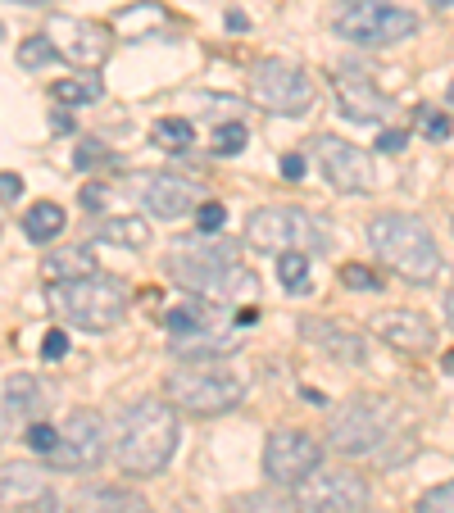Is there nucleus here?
Here are the masks:
<instances>
[{
    "label": "nucleus",
    "instance_id": "17",
    "mask_svg": "<svg viewBox=\"0 0 454 513\" xmlns=\"http://www.w3.org/2000/svg\"><path fill=\"white\" fill-rule=\"evenodd\" d=\"M336 105L355 123H382L386 119V96L368 78H336Z\"/></svg>",
    "mask_w": 454,
    "mask_h": 513
},
{
    "label": "nucleus",
    "instance_id": "38",
    "mask_svg": "<svg viewBox=\"0 0 454 513\" xmlns=\"http://www.w3.org/2000/svg\"><path fill=\"white\" fill-rule=\"evenodd\" d=\"M423 128H427V137H432V141L450 137V119H445V114H436V109H427V114H423Z\"/></svg>",
    "mask_w": 454,
    "mask_h": 513
},
{
    "label": "nucleus",
    "instance_id": "21",
    "mask_svg": "<svg viewBox=\"0 0 454 513\" xmlns=\"http://www.w3.org/2000/svg\"><path fill=\"white\" fill-rule=\"evenodd\" d=\"M0 495H5V504H28V500H41L46 491V473L32 464H5V473H0Z\"/></svg>",
    "mask_w": 454,
    "mask_h": 513
},
{
    "label": "nucleus",
    "instance_id": "30",
    "mask_svg": "<svg viewBox=\"0 0 454 513\" xmlns=\"http://www.w3.org/2000/svg\"><path fill=\"white\" fill-rule=\"evenodd\" d=\"M209 323V305H200V300H191V305H178V309H168L164 314V332L168 336H187L196 332V327Z\"/></svg>",
    "mask_w": 454,
    "mask_h": 513
},
{
    "label": "nucleus",
    "instance_id": "39",
    "mask_svg": "<svg viewBox=\"0 0 454 513\" xmlns=\"http://www.w3.org/2000/svg\"><path fill=\"white\" fill-rule=\"evenodd\" d=\"M405 146H409V132H400V128H386L377 137V150H386V155H395V150H405Z\"/></svg>",
    "mask_w": 454,
    "mask_h": 513
},
{
    "label": "nucleus",
    "instance_id": "28",
    "mask_svg": "<svg viewBox=\"0 0 454 513\" xmlns=\"http://www.w3.org/2000/svg\"><path fill=\"white\" fill-rule=\"evenodd\" d=\"M277 277H282V287H287L291 296H305L309 291V255H300V250L277 255Z\"/></svg>",
    "mask_w": 454,
    "mask_h": 513
},
{
    "label": "nucleus",
    "instance_id": "15",
    "mask_svg": "<svg viewBox=\"0 0 454 513\" xmlns=\"http://www.w3.org/2000/svg\"><path fill=\"white\" fill-rule=\"evenodd\" d=\"M373 332H377V341H386L400 355H423L436 341V327L423 314H414V309H382L373 318Z\"/></svg>",
    "mask_w": 454,
    "mask_h": 513
},
{
    "label": "nucleus",
    "instance_id": "36",
    "mask_svg": "<svg viewBox=\"0 0 454 513\" xmlns=\"http://www.w3.org/2000/svg\"><path fill=\"white\" fill-rule=\"evenodd\" d=\"M223 223H227V209L218 205V200H200V209H196V227H200V232H209V237H214V232H223Z\"/></svg>",
    "mask_w": 454,
    "mask_h": 513
},
{
    "label": "nucleus",
    "instance_id": "8",
    "mask_svg": "<svg viewBox=\"0 0 454 513\" xmlns=\"http://www.w3.org/2000/svg\"><path fill=\"white\" fill-rule=\"evenodd\" d=\"M391 418H395V409L386 405V400L355 395V400H346L341 409H332V418H327V441L341 454H368L386 441Z\"/></svg>",
    "mask_w": 454,
    "mask_h": 513
},
{
    "label": "nucleus",
    "instance_id": "7",
    "mask_svg": "<svg viewBox=\"0 0 454 513\" xmlns=\"http://www.w3.org/2000/svg\"><path fill=\"white\" fill-rule=\"evenodd\" d=\"M332 32L350 46H395L418 32V14L382 0H346L332 14Z\"/></svg>",
    "mask_w": 454,
    "mask_h": 513
},
{
    "label": "nucleus",
    "instance_id": "19",
    "mask_svg": "<svg viewBox=\"0 0 454 513\" xmlns=\"http://www.w3.org/2000/svg\"><path fill=\"white\" fill-rule=\"evenodd\" d=\"M300 336L305 341H314V346H323L332 359H341V364H364V341H359L355 332H346V327L327 323V318H314V323H300Z\"/></svg>",
    "mask_w": 454,
    "mask_h": 513
},
{
    "label": "nucleus",
    "instance_id": "5",
    "mask_svg": "<svg viewBox=\"0 0 454 513\" xmlns=\"http://www.w3.org/2000/svg\"><path fill=\"white\" fill-rule=\"evenodd\" d=\"M50 305H55V314L64 323L82 327V332H109L128 314V287L119 277H105V273L73 277V282H55Z\"/></svg>",
    "mask_w": 454,
    "mask_h": 513
},
{
    "label": "nucleus",
    "instance_id": "33",
    "mask_svg": "<svg viewBox=\"0 0 454 513\" xmlns=\"http://www.w3.org/2000/svg\"><path fill=\"white\" fill-rule=\"evenodd\" d=\"M23 441H28V450H32V454H46V459H50V454L60 450L64 432H60V427H50V423H32Z\"/></svg>",
    "mask_w": 454,
    "mask_h": 513
},
{
    "label": "nucleus",
    "instance_id": "4",
    "mask_svg": "<svg viewBox=\"0 0 454 513\" xmlns=\"http://www.w3.org/2000/svg\"><path fill=\"white\" fill-rule=\"evenodd\" d=\"M164 400L196 418H214L246 400V382H241L232 368L214 364V359H191V364L173 368V373L164 377Z\"/></svg>",
    "mask_w": 454,
    "mask_h": 513
},
{
    "label": "nucleus",
    "instance_id": "10",
    "mask_svg": "<svg viewBox=\"0 0 454 513\" xmlns=\"http://www.w3.org/2000/svg\"><path fill=\"white\" fill-rule=\"evenodd\" d=\"M323 468V441L300 427H287V432H273L264 441V473L268 482L277 486H300Z\"/></svg>",
    "mask_w": 454,
    "mask_h": 513
},
{
    "label": "nucleus",
    "instance_id": "20",
    "mask_svg": "<svg viewBox=\"0 0 454 513\" xmlns=\"http://www.w3.org/2000/svg\"><path fill=\"white\" fill-rule=\"evenodd\" d=\"M237 346H241V336L227 332L223 323H205L187 336H173V350L182 359H218V355H232Z\"/></svg>",
    "mask_w": 454,
    "mask_h": 513
},
{
    "label": "nucleus",
    "instance_id": "26",
    "mask_svg": "<svg viewBox=\"0 0 454 513\" xmlns=\"http://www.w3.org/2000/svg\"><path fill=\"white\" fill-rule=\"evenodd\" d=\"M82 504H87V513H150V504L141 495L123 491V486H100Z\"/></svg>",
    "mask_w": 454,
    "mask_h": 513
},
{
    "label": "nucleus",
    "instance_id": "6",
    "mask_svg": "<svg viewBox=\"0 0 454 513\" xmlns=\"http://www.w3.org/2000/svg\"><path fill=\"white\" fill-rule=\"evenodd\" d=\"M246 246L273 250V255H287V250L318 255V250H327V227L318 223L309 209L264 205V209H255V214L246 218Z\"/></svg>",
    "mask_w": 454,
    "mask_h": 513
},
{
    "label": "nucleus",
    "instance_id": "37",
    "mask_svg": "<svg viewBox=\"0 0 454 513\" xmlns=\"http://www.w3.org/2000/svg\"><path fill=\"white\" fill-rule=\"evenodd\" d=\"M69 355V332H64V327H55V332H46V341H41V359H50V364H55V359H64Z\"/></svg>",
    "mask_w": 454,
    "mask_h": 513
},
{
    "label": "nucleus",
    "instance_id": "22",
    "mask_svg": "<svg viewBox=\"0 0 454 513\" xmlns=\"http://www.w3.org/2000/svg\"><path fill=\"white\" fill-rule=\"evenodd\" d=\"M232 513H305V504H300V495H291L287 486L268 482L264 491H241L237 500H232Z\"/></svg>",
    "mask_w": 454,
    "mask_h": 513
},
{
    "label": "nucleus",
    "instance_id": "34",
    "mask_svg": "<svg viewBox=\"0 0 454 513\" xmlns=\"http://www.w3.org/2000/svg\"><path fill=\"white\" fill-rule=\"evenodd\" d=\"M250 141L246 123H223V128L214 132V155H241Z\"/></svg>",
    "mask_w": 454,
    "mask_h": 513
},
{
    "label": "nucleus",
    "instance_id": "18",
    "mask_svg": "<svg viewBox=\"0 0 454 513\" xmlns=\"http://www.w3.org/2000/svg\"><path fill=\"white\" fill-rule=\"evenodd\" d=\"M5 432H14V423H37L41 409H46V386L37 377L19 373V377H5Z\"/></svg>",
    "mask_w": 454,
    "mask_h": 513
},
{
    "label": "nucleus",
    "instance_id": "3",
    "mask_svg": "<svg viewBox=\"0 0 454 513\" xmlns=\"http://www.w3.org/2000/svg\"><path fill=\"white\" fill-rule=\"evenodd\" d=\"M368 246L405 282H432L441 273V250H436L427 223L414 214H377L368 223Z\"/></svg>",
    "mask_w": 454,
    "mask_h": 513
},
{
    "label": "nucleus",
    "instance_id": "16",
    "mask_svg": "<svg viewBox=\"0 0 454 513\" xmlns=\"http://www.w3.org/2000/svg\"><path fill=\"white\" fill-rule=\"evenodd\" d=\"M50 41L60 46L64 60H78V64H100L109 50L105 32L91 28V23H78V19H60L50 28Z\"/></svg>",
    "mask_w": 454,
    "mask_h": 513
},
{
    "label": "nucleus",
    "instance_id": "1",
    "mask_svg": "<svg viewBox=\"0 0 454 513\" xmlns=\"http://www.w3.org/2000/svg\"><path fill=\"white\" fill-rule=\"evenodd\" d=\"M168 273L178 277L187 291H196L200 300H209V305H237V300L259 296V277L246 264H237V246L214 241L209 232L173 241Z\"/></svg>",
    "mask_w": 454,
    "mask_h": 513
},
{
    "label": "nucleus",
    "instance_id": "31",
    "mask_svg": "<svg viewBox=\"0 0 454 513\" xmlns=\"http://www.w3.org/2000/svg\"><path fill=\"white\" fill-rule=\"evenodd\" d=\"M55 60H64V55L50 37H28L19 46V69H46V64H55Z\"/></svg>",
    "mask_w": 454,
    "mask_h": 513
},
{
    "label": "nucleus",
    "instance_id": "42",
    "mask_svg": "<svg viewBox=\"0 0 454 513\" xmlns=\"http://www.w3.org/2000/svg\"><path fill=\"white\" fill-rule=\"evenodd\" d=\"M82 205L100 209V205H105V187H82Z\"/></svg>",
    "mask_w": 454,
    "mask_h": 513
},
{
    "label": "nucleus",
    "instance_id": "41",
    "mask_svg": "<svg viewBox=\"0 0 454 513\" xmlns=\"http://www.w3.org/2000/svg\"><path fill=\"white\" fill-rule=\"evenodd\" d=\"M100 159H105V150L91 141V146H82L78 155H73V164H78V168H91V164H100Z\"/></svg>",
    "mask_w": 454,
    "mask_h": 513
},
{
    "label": "nucleus",
    "instance_id": "44",
    "mask_svg": "<svg viewBox=\"0 0 454 513\" xmlns=\"http://www.w3.org/2000/svg\"><path fill=\"white\" fill-rule=\"evenodd\" d=\"M441 373H450V377H454V350H450V355L441 359Z\"/></svg>",
    "mask_w": 454,
    "mask_h": 513
},
{
    "label": "nucleus",
    "instance_id": "46",
    "mask_svg": "<svg viewBox=\"0 0 454 513\" xmlns=\"http://www.w3.org/2000/svg\"><path fill=\"white\" fill-rule=\"evenodd\" d=\"M432 5H436V10H450V5H454V0H432Z\"/></svg>",
    "mask_w": 454,
    "mask_h": 513
},
{
    "label": "nucleus",
    "instance_id": "12",
    "mask_svg": "<svg viewBox=\"0 0 454 513\" xmlns=\"http://www.w3.org/2000/svg\"><path fill=\"white\" fill-rule=\"evenodd\" d=\"M300 504L305 513H364L368 482L350 468H318L309 482H300Z\"/></svg>",
    "mask_w": 454,
    "mask_h": 513
},
{
    "label": "nucleus",
    "instance_id": "45",
    "mask_svg": "<svg viewBox=\"0 0 454 513\" xmlns=\"http://www.w3.org/2000/svg\"><path fill=\"white\" fill-rule=\"evenodd\" d=\"M445 318H450V327H454V291L445 296Z\"/></svg>",
    "mask_w": 454,
    "mask_h": 513
},
{
    "label": "nucleus",
    "instance_id": "14",
    "mask_svg": "<svg viewBox=\"0 0 454 513\" xmlns=\"http://www.w3.org/2000/svg\"><path fill=\"white\" fill-rule=\"evenodd\" d=\"M141 200H146V209L155 218H187L200 209V191L191 178H182V173H150V178H141Z\"/></svg>",
    "mask_w": 454,
    "mask_h": 513
},
{
    "label": "nucleus",
    "instance_id": "24",
    "mask_svg": "<svg viewBox=\"0 0 454 513\" xmlns=\"http://www.w3.org/2000/svg\"><path fill=\"white\" fill-rule=\"evenodd\" d=\"M64 223H69V218H64V209L55 205V200H37V205L23 214V237L46 246V241H55L64 232Z\"/></svg>",
    "mask_w": 454,
    "mask_h": 513
},
{
    "label": "nucleus",
    "instance_id": "23",
    "mask_svg": "<svg viewBox=\"0 0 454 513\" xmlns=\"http://www.w3.org/2000/svg\"><path fill=\"white\" fill-rule=\"evenodd\" d=\"M41 273H46L50 282H73V277H91V273H100V268L87 246H69V250H55V255L41 259Z\"/></svg>",
    "mask_w": 454,
    "mask_h": 513
},
{
    "label": "nucleus",
    "instance_id": "13",
    "mask_svg": "<svg viewBox=\"0 0 454 513\" xmlns=\"http://www.w3.org/2000/svg\"><path fill=\"white\" fill-rule=\"evenodd\" d=\"M314 155H318V168H323V178L332 182L336 191H346V196H364V191L377 187V173H373V155L341 137H318L314 141Z\"/></svg>",
    "mask_w": 454,
    "mask_h": 513
},
{
    "label": "nucleus",
    "instance_id": "32",
    "mask_svg": "<svg viewBox=\"0 0 454 513\" xmlns=\"http://www.w3.org/2000/svg\"><path fill=\"white\" fill-rule=\"evenodd\" d=\"M341 287L346 291H359V296H368V291H382V277L373 273V268H364V264H341Z\"/></svg>",
    "mask_w": 454,
    "mask_h": 513
},
{
    "label": "nucleus",
    "instance_id": "25",
    "mask_svg": "<svg viewBox=\"0 0 454 513\" xmlns=\"http://www.w3.org/2000/svg\"><path fill=\"white\" fill-rule=\"evenodd\" d=\"M96 241H105V246L141 250V246H150V223L146 218H100Z\"/></svg>",
    "mask_w": 454,
    "mask_h": 513
},
{
    "label": "nucleus",
    "instance_id": "2",
    "mask_svg": "<svg viewBox=\"0 0 454 513\" xmlns=\"http://www.w3.org/2000/svg\"><path fill=\"white\" fill-rule=\"evenodd\" d=\"M178 450V409L168 400H137L119 423L114 459L128 477H155Z\"/></svg>",
    "mask_w": 454,
    "mask_h": 513
},
{
    "label": "nucleus",
    "instance_id": "47",
    "mask_svg": "<svg viewBox=\"0 0 454 513\" xmlns=\"http://www.w3.org/2000/svg\"><path fill=\"white\" fill-rule=\"evenodd\" d=\"M14 5H46V0H14Z\"/></svg>",
    "mask_w": 454,
    "mask_h": 513
},
{
    "label": "nucleus",
    "instance_id": "40",
    "mask_svg": "<svg viewBox=\"0 0 454 513\" xmlns=\"http://www.w3.org/2000/svg\"><path fill=\"white\" fill-rule=\"evenodd\" d=\"M0 196H5V205H14V200L23 196V178H19V173H5V178H0Z\"/></svg>",
    "mask_w": 454,
    "mask_h": 513
},
{
    "label": "nucleus",
    "instance_id": "27",
    "mask_svg": "<svg viewBox=\"0 0 454 513\" xmlns=\"http://www.w3.org/2000/svg\"><path fill=\"white\" fill-rule=\"evenodd\" d=\"M150 137H155V146H164L168 155H182V150L196 146V128H191L187 119H159Z\"/></svg>",
    "mask_w": 454,
    "mask_h": 513
},
{
    "label": "nucleus",
    "instance_id": "29",
    "mask_svg": "<svg viewBox=\"0 0 454 513\" xmlns=\"http://www.w3.org/2000/svg\"><path fill=\"white\" fill-rule=\"evenodd\" d=\"M105 96V87H100V78H60L55 82V100L60 105H91V100Z\"/></svg>",
    "mask_w": 454,
    "mask_h": 513
},
{
    "label": "nucleus",
    "instance_id": "43",
    "mask_svg": "<svg viewBox=\"0 0 454 513\" xmlns=\"http://www.w3.org/2000/svg\"><path fill=\"white\" fill-rule=\"evenodd\" d=\"M282 173H287V178H300V173H305V159L287 155V159H282Z\"/></svg>",
    "mask_w": 454,
    "mask_h": 513
},
{
    "label": "nucleus",
    "instance_id": "9",
    "mask_svg": "<svg viewBox=\"0 0 454 513\" xmlns=\"http://www.w3.org/2000/svg\"><path fill=\"white\" fill-rule=\"evenodd\" d=\"M250 96L268 109V114H282V119H300L314 109V82L309 73H300L296 64L282 60H259L255 73H250Z\"/></svg>",
    "mask_w": 454,
    "mask_h": 513
},
{
    "label": "nucleus",
    "instance_id": "35",
    "mask_svg": "<svg viewBox=\"0 0 454 513\" xmlns=\"http://www.w3.org/2000/svg\"><path fill=\"white\" fill-rule=\"evenodd\" d=\"M414 513H454V482H441V486H432V491L418 500V509Z\"/></svg>",
    "mask_w": 454,
    "mask_h": 513
},
{
    "label": "nucleus",
    "instance_id": "11",
    "mask_svg": "<svg viewBox=\"0 0 454 513\" xmlns=\"http://www.w3.org/2000/svg\"><path fill=\"white\" fill-rule=\"evenodd\" d=\"M60 432H64V441H60V450L50 454V468H60V473H91V468H100V459L109 450L105 418L91 414V409H73Z\"/></svg>",
    "mask_w": 454,
    "mask_h": 513
}]
</instances>
